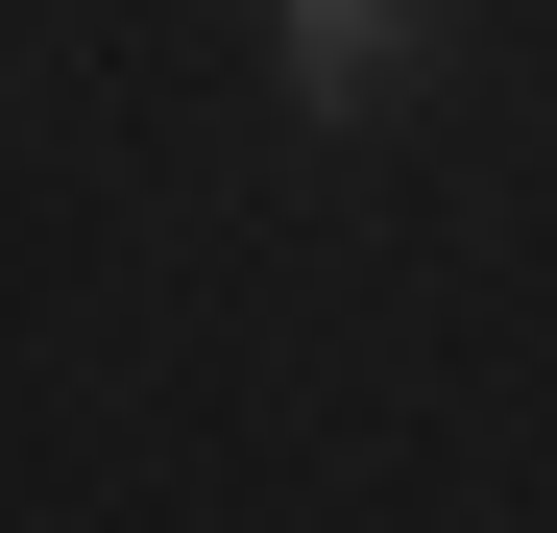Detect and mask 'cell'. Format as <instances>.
Returning a JSON list of instances; mask_svg holds the SVG:
<instances>
[{"instance_id": "obj_1", "label": "cell", "mask_w": 557, "mask_h": 533, "mask_svg": "<svg viewBox=\"0 0 557 533\" xmlns=\"http://www.w3.org/2000/svg\"><path fill=\"white\" fill-rule=\"evenodd\" d=\"M388 49H412V0H292V98H315V122L388 98Z\"/></svg>"}]
</instances>
